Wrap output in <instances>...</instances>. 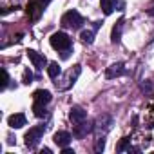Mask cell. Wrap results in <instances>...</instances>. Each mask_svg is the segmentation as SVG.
<instances>
[{
    "label": "cell",
    "mask_w": 154,
    "mask_h": 154,
    "mask_svg": "<svg viewBox=\"0 0 154 154\" xmlns=\"http://www.w3.org/2000/svg\"><path fill=\"white\" fill-rule=\"evenodd\" d=\"M8 123H9L11 129H20V127L26 125V114H22V112L11 114V116L8 118Z\"/></svg>",
    "instance_id": "cell-12"
},
{
    "label": "cell",
    "mask_w": 154,
    "mask_h": 154,
    "mask_svg": "<svg viewBox=\"0 0 154 154\" xmlns=\"http://www.w3.org/2000/svg\"><path fill=\"white\" fill-rule=\"evenodd\" d=\"M2 76H4V82H2V87L6 89V87H8V84H9V76H8V71H6V69H2Z\"/></svg>",
    "instance_id": "cell-21"
},
{
    "label": "cell",
    "mask_w": 154,
    "mask_h": 154,
    "mask_svg": "<svg viewBox=\"0 0 154 154\" xmlns=\"http://www.w3.org/2000/svg\"><path fill=\"white\" fill-rule=\"evenodd\" d=\"M94 129V125L91 123V122H78V123H74V129H72V134L76 136V138H84V136H87L91 131Z\"/></svg>",
    "instance_id": "cell-8"
},
{
    "label": "cell",
    "mask_w": 154,
    "mask_h": 154,
    "mask_svg": "<svg viewBox=\"0 0 154 154\" xmlns=\"http://www.w3.org/2000/svg\"><path fill=\"white\" fill-rule=\"evenodd\" d=\"M51 93L49 91H44V89H40V91H35V94H33V100H35V105H33V111H35V114L38 116V118H42V116H45V105L51 102Z\"/></svg>",
    "instance_id": "cell-2"
},
{
    "label": "cell",
    "mask_w": 154,
    "mask_h": 154,
    "mask_svg": "<svg viewBox=\"0 0 154 154\" xmlns=\"http://www.w3.org/2000/svg\"><path fill=\"white\" fill-rule=\"evenodd\" d=\"M60 72H62V69H60V65L56 63V62H51L49 63V67H47V74H49V78H53V80H56L58 76H60Z\"/></svg>",
    "instance_id": "cell-16"
},
{
    "label": "cell",
    "mask_w": 154,
    "mask_h": 154,
    "mask_svg": "<svg viewBox=\"0 0 154 154\" xmlns=\"http://www.w3.org/2000/svg\"><path fill=\"white\" fill-rule=\"evenodd\" d=\"M116 150L118 152H125V150L131 152V138H122V141L116 145Z\"/></svg>",
    "instance_id": "cell-17"
},
{
    "label": "cell",
    "mask_w": 154,
    "mask_h": 154,
    "mask_svg": "<svg viewBox=\"0 0 154 154\" xmlns=\"http://www.w3.org/2000/svg\"><path fill=\"white\" fill-rule=\"evenodd\" d=\"M122 31H123V20H118L116 26L112 27V35H111L112 44H118V42L122 40Z\"/></svg>",
    "instance_id": "cell-15"
},
{
    "label": "cell",
    "mask_w": 154,
    "mask_h": 154,
    "mask_svg": "<svg viewBox=\"0 0 154 154\" xmlns=\"http://www.w3.org/2000/svg\"><path fill=\"white\" fill-rule=\"evenodd\" d=\"M49 42H51V47H53V49H56V51H63V58H67V56H69V51H71L72 40H71V36H69L67 33L58 31V33L51 35Z\"/></svg>",
    "instance_id": "cell-1"
},
{
    "label": "cell",
    "mask_w": 154,
    "mask_h": 154,
    "mask_svg": "<svg viewBox=\"0 0 154 154\" xmlns=\"http://www.w3.org/2000/svg\"><path fill=\"white\" fill-rule=\"evenodd\" d=\"M149 15H150V17H154V4L149 8Z\"/></svg>",
    "instance_id": "cell-23"
},
{
    "label": "cell",
    "mask_w": 154,
    "mask_h": 154,
    "mask_svg": "<svg viewBox=\"0 0 154 154\" xmlns=\"http://www.w3.org/2000/svg\"><path fill=\"white\" fill-rule=\"evenodd\" d=\"M122 74H125V65L122 62H118V63H112L111 67H107L105 78H116V76H122Z\"/></svg>",
    "instance_id": "cell-11"
},
{
    "label": "cell",
    "mask_w": 154,
    "mask_h": 154,
    "mask_svg": "<svg viewBox=\"0 0 154 154\" xmlns=\"http://www.w3.org/2000/svg\"><path fill=\"white\" fill-rule=\"evenodd\" d=\"M103 22H94V26L91 27V29H85V31H82V40L85 42V44H93V40H94V35H96V29L102 26Z\"/></svg>",
    "instance_id": "cell-14"
},
{
    "label": "cell",
    "mask_w": 154,
    "mask_h": 154,
    "mask_svg": "<svg viewBox=\"0 0 154 154\" xmlns=\"http://www.w3.org/2000/svg\"><path fill=\"white\" fill-rule=\"evenodd\" d=\"M103 149H105V136H98L96 145H94V150H96V152H102Z\"/></svg>",
    "instance_id": "cell-19"
},
{
    "label": "cell",
    "mask_w": 154,
    "mask_h": 154,
    "mask_svg": "<svg viewBox=\"0 0 154 154\" xmlns=\"http://www.w3.org/2000/svg\"><path fill=\"white\" fill-rule=\"evenodd\" d=\"M80 72H82V65H72L62 78H58V82H56V87L60 89V91H67L76 80H78V76H80Z\"/></svg>",
    "instance_id": "cell-3"
},
{
    "label": "cell",
    "mask_w": 154,
    "mask_h": 154,
    "mask_svg": "<svg viewBox=\"0 0 154 154\" xmlns=\"http://www.w3.org/2000/svg\"><path fill=\"white\" fill-rule=\"evenodd\" d=\"M60 24L63 26V27H71V29H80L82 26H84V17L78 13V11H74V9H71V11H67L63 17H62V20H60Z\"/></svg>",
    "instance_id": "cell-4"
},
{
    "label": "cell",
    "mask_w": 154,
    "mask_h": 154,
    "mask_svg": "<svg viewBox=\"0 0 154 154\" xmlns=\"http://www.w3.org/2000/svg\"><path fill=\"white\" fill-rule=\"evenodd\" d=\"M44 132H45V125H36V127L29 129V131L26 132V145H27L29 149H35V147L40 143Z\"/></svg>",
    "instance_id": "cell-5"
},
{
    "label": "cell",
    "mask_w": 154,
    "mask_h": 154,
    "mask_svg": "<svg viewBox=\"0 0 154 154\" xmlns=\"http://www.w3.org/2000/svg\"><path fill=\"white\" fill-rule=\"evenodd\" d=\"M27 58L31 60V63L36 67V69H44L45 67V56L44 54H40V53H36V51H33V49H29L27 51Z\"/></svg>",
    "instance_id": "cell-9"
},
{
    "label": "cell",
    "mask_w": 154,
    "mask_h": 154,
    "mask_svg": "<svg viewBox=\"0 0 154 154\" xmlns=\"http://www.w3.org/2000/svg\"><path fill=\"white\" fill-rule=\"evenodd\" d=\"M49 2H51V0H29V4H27V15L33 20H38V17L42 15V11L47 8Z\"/></svg>",
    "instance_id": "cell-6"
},
{
    "label": "cell",
    "mask_w": 154,
    "mask_h": 154,
    "mask_svg": "<svg viewBox=\"0 0 154 154\" xmlns=\"http://www.w3.org/2000/svg\"><path fill=\"white\" fill-rule=\"evenodd\" d=\"M111 127H112V116H111V114H102V116H98L96 125H94L98 136H105V134L111 131Z\"/></svg>",
    "instance_id": "cell-7"
},
{
    "label": "cell",
    "mask_w": 154,
    "mask_h": 154,
    "mask_svg": "<svg viewBox=\"0 0 154 154\" xmlns=\"http://www.w3.org/2000/svg\"><path fill=\"white\" fill-rule=\"evenodd\" d=\"M102 11L105 15H111L114 11V2L112 0H102Z\"/></svg>",
    "instance_id": "cell-18"
},
{
    "label": "cell",
    "mask_w": 154,
    "mask_h": 154,
    "mask_svg": "<svg viewBox=\"0 0 154 154\" xmlns=\"http://www.w3.org/2000/svg\"><path fill=\"white\" fill-rule=\"evenodd\" d=\"M63 154H74V150L69 149V147H63Z\"/></svg>",
    "instance_id": "cell-22"
},
{
    "label": "cell",
    "mask_w": 154,
    "mask_h": 154,
    "mask_svg": "<svg viewBox=\"0 0 154 154\" xmlns=\"http://www.w3.org/2000/svg\"><path fill=\"white\" fill-rule=\"evenodd\" d=\"M152 111H154V107H152Z\"/></svg>",
    "instance_id": "cell-24"
},
{
    "label": "cell",
    "mask_w": 154,
    "mask_h": 154,
    "mask_svg": "<svg viewBox=\"0 0 154 154\" xmlns=\"http://www.w3.org/2000/svg\"><path fill=\"white\" fill-rule=\"evenodd\" d=\"M31 82H33V72L29 69H26L24 71V84H31Z\"/></svg>",
    "instance_id": "cell-20"
},
{
    "label": "cell",
    "mask_w": 154,
    "mask_h": 154,
    "mask_svg": "<svg viewBox=\"0 0 154 154\" xmlns=\"http://www.w3.org/2000/svg\"><path fill=\"white\" fill-rule=\"evenodd\" d=\"M85 118H87V111H85L84 107H78V105H74V107L71 109V112H69V120H71L72 123L84 122Z\"/></svg>",
    "instance_id": "cell-10"
},
{
    "label": "cell",
    "mask_w": 154,
    "mask_h": 154,
    "mask_svg": "<svg viewBox=\"0 0 154 154\" xmlns=\"http://www.w3.org/2000/svg\"><path fill=\"white\" fill-rule=\"evenodd\" d=\"M53 140H54V143L58 145V147H67L69 143H71V134L69 132H65V131H58L54 136H53Z\"/></svg>",
    "instance_id": "cell-13"
}]
</instances>
